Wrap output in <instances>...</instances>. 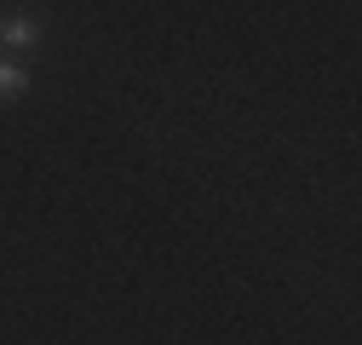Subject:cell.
Here are the masks:
<instances>
[{
  "label": "cell",
  "mask_w": 362,
  "mask_h": 345,
  "mask_svg": "<svg viewBox=\"0 0 362 345\" xmlns=\"http://www.w3.org/2000/svg\"><path fill=\"white\" fill-rule=\"evenodd\" d=\"M40 47V23L35 18H0V52H35Z\"/></svg>",
  "instance_id": "cell-1"
},
{
  "label": "cell",
  "mask_w": 362,
  "mask_h": 345,
  "mask_svg": "<svg viewBox=\"0 0 362 345\" xmlns=\"http://www.w3.org/2000/svg\"><path fill=\"white\" fill-rule=\"evenodd\" d=\"M23 93H29V69L12 52H0V104H18Z\"/></svg>",
  "instance_id": "cell-2"
}]
</instances>
